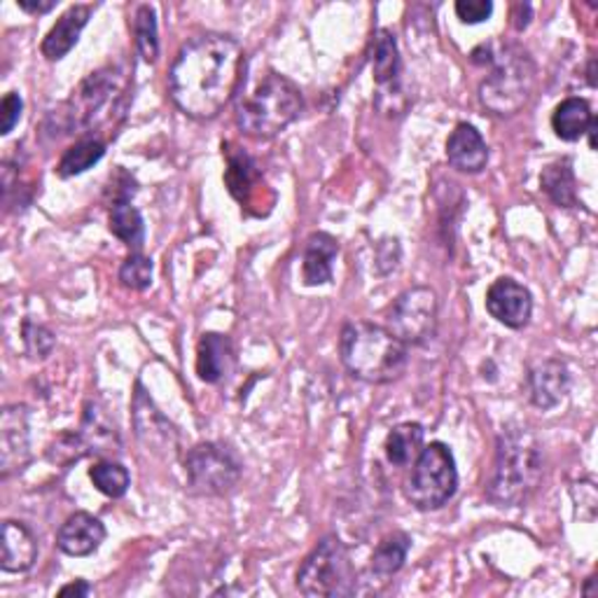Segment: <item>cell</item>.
<instances>
[{"label":"cell","mask_w":598,"mask_h":598,"mask_svg":"<svg viewBox=\"0 0 598 598\" xmlns=\"http://www.w3.org/2000/svg\"><path fill=\"white\" fill-rule=\"evenodd\" d=\"M241 61L244 50L230 36L199 34L190 38L169 71L173 103L194 120L220 115L236 91Z\"/></svg>","instance_id":"obj_1"},{"label":"cell","mask_w":598,"mask_h":598,"mask_svg":"<svg viewBox=\"0 0 598 598\" xmlns=\"http://www.w3.org/2000/svg\"><path fill=\"white\" fill-rule=\"evenodd\" d=\"M545 475L540 440L524 426L503 428L496 447L487 498L498 508H520L538 491Z\"/></svg>","instance_id":"obj_2"},{"label":"cell","mask_w":598,"mask_h":598,"mask_svg":"<svg viewBox=\"0 0 598 598\" xmlns=\"http://www.w3.org/2000/svg\"><path fill=\"white\" fill-rule=\"evenodd\" d=\"M339 355L355 379L367 383H391L405 375L407 346L381 326L367 320L346 322L339 334Z\"/></svg>","instance_id":"obj_3"},{"label":"cell","mask_w":598,"mask_h":598,"mask_svg":"<svg viewBox=\"0 0 598 598\" xmlns=\"http://www.w3.org/2000/svg\"><path fill=\"white\" fill-rule=\"evenodd\" d=\"M304 108L300 87L277 71H267L236 103V124L253 138H273L293 124Z\"/></svg>","instance_id":"obj_4"},{"label":"cell","mask_w":598,"mask_h":598,"mask_svg":"<svg viewBox=\"0 0 598 598\" xmlns=\"http://www.w3.org/2000/svg\"><path fill=\"white\" fill-rule=\"evenodd\" d=\"M481 52H487V57L473 61L491 63V75L484 77L479 85L481 106L500 118L516 115L528 103L533 87H536V63L516 45L500 47L498 52L493 45H481Z\"/></svg>","instance_id":"obj_5"},{"label":"cell","mask_w":598,"mask_h":598,"mask_svg":"<svg viewBox=\"0 0 598 598\" xmlns=\"http://www.w3.org/2000/svg\"><path fill=\"white\" fill-rule=\"evenodd\" d=\"M297 589L314 598L351 596L355 589V569L342 538H322L297 571Z\"/></svg>","instance_id":"obj_6"},{"label":"cell","mask_w":598,"mask_h":598,"mask_svg":"<svg viewBox=\"0 0 598 598\" xmlns=\"http://www.w3.org/2000/svg\"><path fill=\"white\" fill-rule=\"evenodd\" d=\"M459 489V471L451 449L442 442H430L414 461L412 477L407 479L405 496L410 503L422 510H440Z\"/></svg>","instance_id":"obj_7"},{"label":"cell","mask_w":598,"mask_h":598,"mask_svg":"<svg viewBox=\"0 0 598 598\" xmlns=\"http://www.w3.org/2000/svg\"><path fill=\"white\" fill-rule=\"evenodd\" d=\"M244 473L239 456L220 442H202L192 447L185 456V475L194 493L228 496L236 489Z\"/></svg>","instance_id":"obj_8"},{"label":"cell","mask_w":598,"mask_h":598,"mask_svg":"<svg viewBox=\"0 0 598 598\" xmlns=\"http://www.w3.org/2000/svg\"><path fill=\"white\" fill-rule=\"evenodd\" d=\"M386 328L405 346L428 342L438 328V295H435V290L426 285L405 290L388 312Z\"/></svg>","instance_id":"obj_9"},{"label":"cell","mask_w":598,"mask_h":598,"mask_svg":"<svg viewBox=\"0 0 598 598\" xmlns=\"http://www.w3.org/2000/svg\"><path fill=\"white\" fill-rule=\"evenodd\" d=\"M120 89V75L115 69H101L91 73L83 85H80L71 101L61 110V129L71 132H87L91 124L99 122L101 110L115 99V91Z\"/></svg>","instance_id":"obj_10"},{"label":"cell","mask_w":598,"mask_h":598,"mask_svg":"<svg viewBox=\"0 0 598 598\" xmlns=\"http://www.w3.org/2000/svg\"><path fill=\"white\" fill-rule=\"evenodd\" d=\"M132 412L136 438L145 447V451H150L152 456H159L164 461H173L178 456V449H181V438H178L175 426L161 414V410L155 405L152 398L145 393V388L141 383H136Z\"/></svg>","instance_id":"obj_11"},{"label":"cell","mask_w":598,"mask_h":598,"mask_svg":"<svg viewBox=\"0 0 598 598\" xmlns=\"http://www.w3.org/2000/svg\"><path fill=\"white\" fill-rule=\"evenodd\" d=\"M28 461V410L24 405H8L0 414V473H3V479L22 473Z\"/></svg>","instance_id":"obj_12"},{"label":"cell","mask_w":598,"mask_h":598,"mask_svg":"<svg viewBox=\"0 0 598 598\" xmlns=\"http://www.w3.org/2000/svg\"><path fill=\"white\" fill-rule=\"evenodd\" d=\"M487 312L505 328L520 330L530 320L533 297L528 288L514 279H498L487 293Z\"/></svg>","instance_id":"obj_13"},{"label":"cell","mask_w":598,"mask_h":598,"mask_svg":"<svg viewBox=\"0 0 598 598\" xmlns=\"http://www.w3.org/2000/svg\"><path fill=\"white\" fill-rule=\"evenodd\" d=\"M571 388V371L569 365L559 358H549L538 363L528 375V393L530 402L540 410H554L561 405Z\"/></svg>","instance_id":"obj_14"},{"label":"cell","mask_w":598,"mask_h":598,"mask_svg":"<svg viewBox=\"0 0 598 598\" xmlns=\"http://www.w3.org/2000/svg\"><path fill=\"white\" fill-rule=\"evenodd\" d=\"M106 540V526L89 512H75L61 524L57 547L69 557H89Z\"/></svg>","instance_id":"obj_15"},{"label":"cell","mask_w":598,"mask_h":598,"mask_svg":"<svg viewBox=\"0 0 598 598\" xmlns=\"http://www.w3.org/2000/svg\"><path fill=\"white\" fill-rule=\"evenodd\" d=\"M447 159L461 173H479L487 169L489 161L487 141L473 124L461 122L447 141Z\"/></svg>","instance_id":"obj_16"},{"label":"cell","mask_w":598,"mask_h":598,"mask_svg":"<svg viewBox=\"0 0 598 598\" xmlns=\"http://www.w3.org/2000/svg\"><path fill=\"white\" fill-rule=\"evenodd\" d=\"M89 17H91L89 5H73L63 12L57 20V24L50 28V34H47L42 40V47H40L42 57L47 61H59L66 57L77 45L80 34H83Z\"/></svg>","instance_id":"obj_17"},{"label":"cell","mask_w":598,"mask_h":598,"mask_svg":"<svg viewBox=\"0 0 598 598\" xmlns=\"http://www.w3.org/2000/svg\"><path fill=\"white\" fill-rule=\"evenodd\" d=\"M339 255V241L326 232H316L306 239L302 257V279L306 285H326L332 281V265Z\"/></svg>","instance_id":"obj_18"},{"label":"cell","mask_w":598,"mask_h":598,"mask_svg":"<svg viewBox=\"0 0 598 598\" xmlns=\"http://www.w3.org/2000/svg\"><path fill=\"white\" fill-rule=\"evenodd\" d=\"M38 559V540L20 522H5L3 524V557H0V565L5 573H26L34 569Z\"/></svg>","instance_id":"obj_19"},{"label":"cell","mask_w":598,"mask_h":598,"mask_svg":"<svg viewBox=\"0 0 598 598\" xmlns=\"http://www.w3.org/2000/svg\"><path fill=\"white\" fill-rule=\"evenodd\" d=\"M80 438H83L87 454L94 456H112L120 451V438L115 424L110 422L106 410H101L96 402H87L83 414V426H80Z\"/></svg>","instance_id":"obj_20"},{"label":"cell","mask_w":598,"mask_h":598,"mask_svg":"<svg viewBox=\"0 0 598 598\" xmlns=\"http://www.w3.org/2000/svg\"><path fill=\"white\" fill-rule=\"evenodd\" d=\"M234 363V349L230 337L218 334V332H208L199 339L197 346V375L206 383H218L228 371L232 369Z\"/></svg>","instance_id":"obj_21"},{"label":"cell","mask_w":598,"mask_h":598,"mask_svg":"<svg viewBox=\"0 0 598 598\" xmlns=\"http://www.w3.org/2000/svg\"><path fill=\"white\" fill-rule=\"evenodd\" d=\"M371 71H375V83L381 89H391L400 85L402 61L398 40L388 28H381L375 38V54H371Z\"/></svg>","instance_id":"obj_22"},{"label":"cell","mask_w":598,"mask_h":598,"mask_svg":"<svg viewBox=\"0 0 598 598\" xmlns=\"http://www.w3.org/2000/svg\"><path fill=\"white\" fill-rule=\"evenodd\" d=\"M594 122V112L585 99H577V96H571L557 106L554 115H552V129L554 134L561 141H579L589 132V126Z\"/></svg>","instance_id":"obj_23"},{"label":"cell","mask_w":598,"mask_h":598,"mask_svg":"<svg viewBox=\"0 0 598 598\" xmlns=\"http://www.w3.org/2000/svg\"><path fill=\"white\" fill-rule=\"evenodd\" d=\"M540 187L561 208L577 206V181L571 159H557L540 173Z\"/></svg>","instance_id":"obj_24"},{"label":"cell","mask_w":598,"mask_h":598,"mask_svg":"<svg viewBox=\"0 0 598 598\" xmlns=\"http://www.w3.org/2000/svg\"><path fill=\"white\" fill-rule=\"evenodd\" d=\"M386 459L398 467H407L414 463L424 449V426L418 424H400L386 438Z\"/></svg>","instance_id":"obj_25"},{"label":"cell","mask_w":598,"mask_h":598,"mask_svg":"<svg viewBox=\"0 0 598 598\" xmlns=\"http://www.w3.org/2000/svg\"><path fill=\"white\" fill-rule=\"evenodd\" d=\"M110 232L134 253H141L145 241V224L132 199H115L110 208Z\"/></svg>","instance_id":"obj_26"},{"label":"cell","mask_w":598,"mask_h":598,"mask_svg":"<svg viewBox=\"0 0 598 598\" xmlns=\"http://www.w3.org/2000/svg\"><path fill=\"white\" fill-rule=\"evenodd\" d=\"M410 547H412V540H410L407 533L395 530V533H391V536H386L377 545L375 554H371V571H375L381 577L395 575L402 569V565H405Z\"/></svg>","instance_id":"obj_27"},{"label":"cell","mask_w":598,"mask_h":598,"mask_svg":"<svg viewBox=\"0 0 598 598\" xmlns=\"http://www.w3.org/2000/svg\"><path fill=\"white\" fill-rule=\"evenodd\" d=\"M224 181H228L230 192L241 204H248L251 194L255 190V183L260 181V173H257L255 161L246 152H228V173H224Z\"/></svg>","instance_id":"obj_28"},{"label":"cell","mask_w":598,"mask_h":598,"mask_svg":"<svg viewBox=\"0 0 598 598\" xmlns=\"http://www.w3.org/2000/svg\"><path fill=\"white\" fill-rule=\"evenodd\" d=\"M106 155V143L99 141V138H85L75 143L73 148H69L66 152H63L59 167H57V173L61 178H73V175H80L89 171L94 164H99V161L103 159Z\"/></svg>","instance_id":"obj_29"},{"label":"cell","mask_w":598,"mask_h":598,"mask_svg":"<svg viewBox=\"0 0 598 598\" xmlns=\"http://www.w3.org/2000/svg\"><path fill=\"white\" fill-rule=\"evenodd\" d=\"M89 479L94 481V487L99 489L108 498H122L129 487H132V475L124 465L115 461H99L91 465Z\"/></svg>","instance_id":"obj_30"},{"label":"cell","mask_w":598,"mask_h":598,"mask_svg":"<svg viewBox=\"0 0 598 598\" xmlns=\"http://www.w3.org/2000/svg\"><path fill=\"white\" fill-rule=\"evenodd\" d=\"M134 36L136 47L143 57V61L155 63L159 57V30H157V14L155 8L141 5L134 17Z\"/></svg>","instance_id":"obj_31"},{"label":"cell","mask_w":598,"mask_h":598,"mask_svg":"<svg viewBox=\"0 0 598 598\" xmlns=\"http://www.w3.org/2000/svg\"><path fill=\"white\" fill-rule=\"evenodd\" d=\"M83 456H87V447L83 438H80V432H63L47 449V459L63 467L77 463Z\"/></svg>","instance_id":"obj_32"},{"label":"cell","mask_w":598,"mask_h":598,"mask_svg":"<svg viewBox=\"0 0 598 598\" xmlns=\"http://www.w3.org/2000/svg\"><path fill=\"white\" fill-rule=\"evenodd\" d=\"M120 281L132 290H145L152 283V260L141 253H132L120 267Z\"/></svg>","instance_id":"obj_33"},{"label":"cell","mask_w":598,"mask_h":598,"mask_svg":"<svg viewBox=\"0 0 598 598\" xmlns=\"http://www.w3.org/2000/svg\"><path fill=\"white\" fill-rule=\"evenodd\" d=\"M24 344L30 358H47V355L52 353L54 349V337L52 332L42 328V326H34V322H26L24 326Z\"/></svg>","instance_id":"obj_34"},{"label":"cell","mask_w":598,"mask_h":598,"mask_svg":"<svg viewBox=\"0 0 598 598\" xmlns=\"http://www.w3.org/2000/svg\"><path fill=\"white\" fill-rule=\"evenodd\" d=\"M456 14L463 24H481L493 14L491 0H459Z\"/></svg>","instance_id":"obj_35"},{"label":"cell","mask_w":598,"mask_h":598,"mask_svg":"<svg viewBox=\"0 0 598 598\" xmlns=\"http://www.w3.org/2000/svg\"><path fill=\"white\" fill-rule=\"evenodd\" d=\"M24 110V101L17 91L5 94L3 106H0V134L8 136L14 126H17Z\"/></svg>","instance_id":"obj_36"},{"label":"cell","mask_w":598,"mask_h":598,"mask_svg":"<svg viewBox=\"0 0 598 598\" xmlns=\"http://www.w3.org/2000/svg\"><path fill=\"white\" fill-rule=\"evenodd\" d=\"M17 5L28 14H47L57 8V0H17Z\"/></svg>","instance_id":"obj_37"},{"label":"cell","mask_w":598,"mask_h":598,"mask_svg":"<svg viewBox=\"0 0 598 598\" xmlns=\"http://www.w3.org/2000/svg\"><path fill=\"white\" fill-rule=\"evenodd\" d=\"M89 594H91V587L85 579H75L71 585L59 589V596H89Z\"/></svg>","instance_id":"obj_38"},{"label":"cell","mask_w":598,"mask_h":598,"mask_svg":"<svg viewBox=\"0 0 598 598\" xmlns=\"http://www.w3.org/2000/svg\"><path fill=\"white\" fill-rule=\"evenodd\" d=\"M516 10H520L522 14H520V20H516V22H514V26L522 30V28H526V26H528V17H530V5H516Z\"/></svg>","instance_id":"obj_39"},{"label":"cell","mask_w":598,"mask_h":598,"mask_svg":"<svg viewBox=\"0 0 598 598\" xmlns=\"http://www.w3.org/2000/svg\"><path fill=\"white\" fill-rule=\"evenodd\" d=\"M594 579H596L594 575L587 579V585H585V589H582V594H585V596H596V594H598V591L594 589Z\"/></svg>","instance_id":"obj_40"},{"label":"cell","mask_w":598,"mask_h":598,"mask_svg":"<svg viewBox=\"0 0 598 598\" xmlns=\"http://www.w3.org/2000/svg\"><path fill=\"white\" fill-rule=\"evenodd\" d=\"M587 134H589V148L596 150V120L591 122V126H589V132H587Z\"/></svg>","instance_id":"obj_41"},{"label":"cell","mask_w":598,"mask_h":598,"mask_svg":"<svg viewBox=\"0 0 598 598\" xmlns=\"http://www.w3.org/2000/svg\"><path fill=\"white\" fill-rule=\"evenodd\" d=\"M594 69H596V61L591 59V61H589V85H591V87H596V75H594L596 71H594Z\"/></svg>","instance_id":"obj_42"}]
</instances>
